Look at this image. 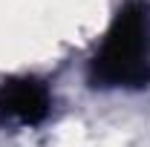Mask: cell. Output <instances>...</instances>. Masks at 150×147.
Here are the masks:
<instances>
[{
  "label": "cell",
  "instance_id": "1",
  "mask_svg": "<svg viewBox=\"0 0 150 147\" xmlns=\"http://www.w3.org/2000/svg\"><path fill=\"white\" fill-rule=\"evenodd\" d=\"M90 81L101 90H139L150 84V6L144 0H127L118 9L90 61Z\"/></svg>",
  "mask_w": 150,
  "mask_h": 147
},
{
  "label": "cell",
  "instance_id": "2",
  "mask_svg": "<svg viewBox=\"0 0 150 147\" xmlns=\"http://www.w3.org/2000/svg\"><path fill=\"white\" fill-rule=\"evenodd\" d=\"M52 110V95L38 78H6L0 84V124H40Z\"/></svg>",
  "mask_w": 150,
  "mask_h": 147
}]
</instances>
